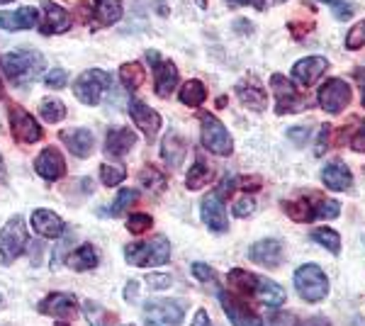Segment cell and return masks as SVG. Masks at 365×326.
Masks as SVG:
<instances>
[{
    "label": "cell",
    "instance_id": "6da1fadb",
    "mask_svg": "<svg viewBox=\"0 0 365 326\" xmlns=\"http://www.w3.org/2000/svg\"><path fill=\"white\" fill-rule=\"evenodd\" d=\"M3 73L17 86H27L39 78V73L44 71V56L37 49H20L13 54H5L0 58Z\"/></svg>",
    "mask_w": 365,
    "mask_h": 326
},
{
    "label": "cell",
    "instance_id": "7a4b0ae2",
    "mask_svg": "<svg viewBox=\"0 0 365 326\" xmlns=\"http://www.w3.org/2000/svg\"><path fill=\"white\" fill-rule=\"evenodd\" d=\"M125 258L129 265L151 268V265H166L170 260V244L166 236H154L149 241H137L125 248Z\"/></svg>",
    "mask_w": 365,
    "mask_h": 326
},
{
    "label": "cell",
    "instance_id": "3957f363",
    "mask_svg": "<svg viewBox=\"0 0 365 326\" xmlns=\"http://www.w3.org/2000/svg\"><path fill=\"white\" fill-rule=\"evenodd\" d=\"M295 290L309 305H319L329 297V277L319 265L304 263L295 270Z\"/></svg>",
    "mask_w": 365,
    "mask_h": 326
},
{
    "label": "cell",
    "instance_id": "277c9868",
    "mask_svg": "<svg viewBox=\"0 0 365 326\" xmlns=\"http://www.w3.org/2000/svg\"><path fill=\"white\" fill-rule=\"evenodd\" d=\"M200 124H202L200 139H202L205 149L210 153H215V156H232L234 139H232V134L227 132L225 124L217 120L215 115H210V112H202V115H200Z\"/></svg>",
    "mask_w": 365,
    "mask_h": 326
},
{
    "label": "cell",
    "instance_id": "5b68a950",
    "mask_svg": "<svg viewBox=\"0 0 365 326\" xmlns=\"http://www.w3.org/2000/svg\"><path fill=\"white\" fill-rule=\"evenodd\" d=\"M27 227H25V219L20 215L10 217L5 222V227L0 229V260L5 265H10L13 260L25 253L27 248Z\"/></svg>",
    "mask_w": 365,
    "mask_h": 326
},
{
    "label": "cell",
    "instance_id": "8992f818",
    "mask_svg": "<svg viewBox=\"0 0 365 326\" xmlns=\"http://www.w3.org/2000/svg\"><path fill=\"white\" fill-rule=\"evenodd\" d=\"M108 88H110V76L103 68H88L76 78L73 96L83 105H88V108H93V105H98L103 100Z\"/></svg>",
    "mask_w": 365,
    "mask_h": 326
},
{
    "label": "cell",
    "instance_id": "52a82bcc",
    "mask_svg": "<svg viewBox=\"0 0 365 326\" xmlns=\"http://www.w3.org/2000/svg\"><path fill=\"white\" fill-rule=\"evenodd\" d=\"M185 317V305L178 300H151L144 307L146 326H180Z\"/></svg>",
    "mask_w": 365,
    "mask_h": 326
},
{
    "label": "cell",
    "instance_id": "ba28073f",
    "mask_svg": "<svg viewBox=\"0 0 365 326\" xmlns=\"http://www.w3.org/2000/svg\"><path fill=\"white\" fill-rule=\"evenodd\" d=\"M317 100H319L324 112H329V115H341V112L351 105L353 88L344 78H329L319 88V96H317Z\"/></svg>",
    "mask_w": 365,
    "mask_h": 326
},
{
    "label": "cell",
    "instance_id": "9c48e42d",
    "mask_svg": "<svg viewBox=\"0 0 365 326\" xmlns=\"http://www.w3.org/2000/svg\"><path fill=\"white\" fill-rule=\"evenodd\" d=\"M146 58H149L151 68H154V93L158 98H168L178 86V68H175L173 61L161 58L158 51H146Z\"/></svg>",
    "mask_w": 365,
    "mask_h": 326
},
{
    "label": "cell",
    "instance_id": "30bf717a",
    "mask_svg": "<svg viewBox=\"0 0 365 326\" xmlns=\"http://www.w3.org/2000/svg\"><path fill=\"white\" fill-rule=\"evenodd\" d=\"M220 305L225 310L227 319L232 322V326H263V319L244 300L227 292V290H220Z\"/></svg>",
    "mask_w": 365,
    "mask_h": 326
},
{
    "label": "cell",
    "instance_id": "8fae6325",
    "mask_svg": "<svg viewBox=\"0 0 365 326\" xmlns=\"http://www.w3.org/2000/svg\"><path fill=\"white\" fill-rule=\"evenodd\" d=\"M270 86H273V93H275V112L278 115H290V112H299L307 108V100L299 98L297 91L292 88V83L285 78V76L275 73L270 78Z\"/></svg>",
    "mask_w": 365,
    "mask_h": 326
},
{
    "label": "cell",
    "instance_id": "7c38bea8",
    "mask_svg": "<svg viewBox=\"0 0 365 326\" xmlns=\"http://www.w3.org/2000/svg\"><path fill=\"white\" fill-rule=\"evenodd\" d=\"M10 129H13L15 141L20 144H37L44 136L39 122L22 108H10Z\"/></svg>",
    "mask_w": 365,
    "mask_h": 326
},
{
    "label": "cell",
    "instance_id": "4fadbf2b",
    "mask_svg": "<svg viewBox=\"0 0 365 326\" xmlns=\"http://www.w3.org/2000/svg\"><path fill=\"white\" fill-rule=\"evenodd\" d=\"M129 117H132V122L137 124V129L144 132V136L149 141L156 139L158 129H161V115H158L156 110H151L146 103H141V100H129Z\"/></svg>",
    "mask_w": 365,
    "mask_h": 326
},
{
    "label": "cell",
    "instance_id": "5bb4252c",
    "mask_svg": "<svg viewBox=\"0 0 365 326\" xmlns=\"http://www.w3.org/2000/svg\"><path fill=\"white\" fill-rule=\"evenodd\" d=\"M327 68H329V61L324 56H304L292 66V83L299 88H309L312 83H317L322 78Z\"/></svg>",
    "mask_w": 365,
    "mask_h": 326
},
{
    "label": "cell",
    "instance_id": "9a60e30c",
    "mask_svg": "<svg viewBox=\"0 0 365 326\" xmlns=\"http://www.w3.org/2000/svg\"><path fill=\"white\" fill-rule=\"evenodd\" d=\"M249 258L253 263L263 265V268H278L285 260V248L278 239H263L249 248Z\"/></svg>",
    "mask_w": 365,
    "mask_h": 326
},
{
    "label": "cell",
    "instance_id": "2e32d148",
    "mask_svg": "<svg viewBox=\"0 0 365 326\" xmlns=\"http://www.w3.org/2000/svg\"><path fill=\"white\" fill-rule=\"evenodd\" d=\"M200 215H202V222L207 224V229L215 231V234H225V231L229 229L227 212H225V200H220L215 193H210L207 198L202 200Z\"/></svg>",
    "mask_w": 365,
    "mask_h": 326
},
{
    "label": "cell",
    "instance_id": "e0dca14e",
    "mask_svg": "<svg viewBox=\"0 0 365 326\" xmlns=\"http://www.w3.org/2000/svg\"><path fill=\"white\" fill-rule=\"evenodd\" d=\"M58 139L66 144V149L78 158H88L96 149V136L91 134V129L86 127H73V129H63L58 134Z\"/></svg>",
    "mask_w": 365,
    "mask_h": 326
},
{
    "label": "cell",
    "instance_id": "ac0fdd59",
    "mask_svg": "<svg viewBox=\"0 0 365 326\" xmlns=\"http://www.w3.org/2000/svg\"><path fill=\"white\" fill-rule=\"evenodd\" d=\"M237 96L241 103L246 105V108L256 110V112H263L268 105V98H266V91H263V86L258 83V78L253 73L244 76L239 83H237Z\"/></svg>",
    "mask_w": 365,
    "mask_h": 326
},
{
    "label": "cell",
    "instance_id": "d6986e66",
    "mask_svg": "<svg viewBox=\"0 0 365 326\" xmlns=\"http://www.w3.org/2000/svg\"><path fill=\"white\" fill-rule=\"evenodd\" d=\"M34 170H37L44 180L54 183L66 173V161H63L61 151L54 149V146H49V149H44L37 156V161H34Z\"/></svg>",
    "mask_w": 365,
    "mask_h": 326
},
{
    "label": "cell",
    "instance_id": "ffe728a7",
    "mask_svg": "<svg viewBox=\"0 0 365 326\" xmlns=\"http://www.w3.org/2000/svg\"><path fill=\"white\" fill-rule=\"evenodd\" d=\"M322 183L334 193H344V190H351L353 185V173L351 168L346 165L344 161H331L324 165L322 170Z\"/></svg>",
    "mask_w": 365,
    "mask_h": 326
},
{
    "label": "cell",
    "instance_id": "44dd1931",
    "mask_svg": "<svg viewBox=\"0 0 365 326\" xmlns=\"http://www.w3.org/2000/svg\"><path fill=\"white\" fill-rule=\"evenodd\" d=\"M76 307H78V300L68 292H54L49 295L42 305H39V312L42 314H49V317H56V319H68L76 314Z\"/></svg>",
    "mask_w": 365,
    "mask_h": 326
},
{
    "label": "cell",
    "instance_id": "7402d4cb",
    "mask_svg": "<svg viewBox=\"0 0 365 326\" xmlns=\"http://www.w3.org/2000/svg\"><path fill=\"white\" fill-rule=\"evenodd\" d=\"M39 22V10L27 5V8L13 10V13H0V27L8 32H17V29H32Z\"/></svg>",
    "mask_w": 365,
    "mask_h": 326
},
{
    "label": "cell",
    "instance_id": "603a6c76",
    "mask_svg": "<svg viewBox=\"0 0 365 326\" xmlns=\"http://www.w3.org/2000/svg\"><path fill=\"white\" fill-rule=\"evenodd\" d=\"M32 229L44 239H58L63 234V219L51 210H34L32 212Z\"/></svg>",
    "mask_w": 365,
    "mask_h": 326
},
{
    "label": "cell",
    "instance_id": "cb8c5ba5",
    "mask_svg": "<svg viewBox=\"0 0 365 326\" xmlns=\"http://www.w3.org/2000/svg\"><path fill=\"white\" fill-rule=\"evenodd\" d=\"M134 144H137V132L127 127H120L108 134V139H105V151H108V156L122 158L125 153L134 149Z\"/></svg>",
    "mask_w": 365,
    "mask_h": 326
},
{
    "label": "cell",
    "instance_id": "d4e9b609",
    "mask_svg": "<svg viewBox=\"0 0 365 326\" xmlns=\"http://www.w3.org/2000/svg\"><path fill=\"white\" fill-rule=\"evenodd\" d=\"M44 5V25H42V32L44 34H61L66 32V29L71 27V15L66 13V10L61 8V5L51 3V0H42Z\"/></svg>",
    "mask_w": 365,
    "mask_h": 326
},
{
    "label": "cell",
    "instance_id": "484cf974",
    "mask_svg": "<svg viewBox=\"0 0 365 326\" xmlns=\"http://www.w3.org/2000/svg\"><path fill=\"white\" fill-rule=\"evenodd\" d=\"M185 153H187V144L178 132H168L166 136H163L161 158L170 165V168H178V165L182 163V158H185Z\"/></svg>",
    "mask_w": 365,
    "mask_h": 326
},
{
    "label": "cell",
    "instance_id": "4316f807",
    "mask_svg": "<svg viewBox=\"0 0 365 326\" xmlns=\"http://www.w3.org/2000/svg\"><path fill=\"white\" fill-rule=\"evenodd\" d=\"M317 203L312 200H292V203H282V212L292 219V222H312V219H319L317 217V210H319V195H317Z\"/></svg>",
    "mask_w": 365,
    "mask_h": 326
},
{
    "label": "cell",
    "instance_id": "83f0119b",
    "mask_svg": "<svg viewBox=\"0 0 365 326\" xmlns=\"http://www.w3.org/2000/svg\"><path fill=\"white\" fill-rule=\"evenodd\" d=\"M253 297L261 300L263 305H268V307H280L282 302H285L287 292H285V287L278 285V282L268 280V277H261V280H258V287H256V295H253Z\"/></svg>",
    "mask_w": 365,
    "mask_h": 326
},
{
    "label": "cell",
    "instance_id": "f1b7e54d",
    "mask_svg": "<svg viewBox=\"0 0 365 326\" xmlns=\"http://www.w3.org/2000/svg\"><path fill=\"white\" fill-rule=\"evenodd\" d=\"M96 20L100 22L103 27H110L115 25L117 20L122 17V0H96Z\"/></svg>",
    "mask_w": 365,
    "mask_h": 326
},
{
    "label": "cell",
    "instance_id": "f546056e",
    "mask_svg": "<svg viewBox=\"0 0 365 326\" xmlns=\"http://www.w3.org/2000/svg\"><path fill=\"white\" fill-rule=\"evenodd\" d=\"M178 100L182 105H187V108H197V105H202L205 100H207V88L200 81H187L180 86Z\"/></svg>",
    "mask_w": 365,
    "mask_h": 326
},
{
    "label": "cell",
    "instance_id": "4dcf8cb0",
    "mask_svg": "<svg viewBox=\"0 0 365 326\" xmlns=\"http://www.w3.org/2000/svg\"><path fill=\"white\" fill-rule=\"evenodd\" d=\"M258 280H261V275H253V272L241 270V268L229 272V282H232V287L237 290L239 295H249V297L256 295Z\"/></svg>",
    "mask_w": 365,
    "mask_h": 326
},
{
    "label": "cell",
    "instance_id": "1f68e13d",
    "mask_svg": "<svg viewBox=\"0 0 365 326\" xmlns=\"http://www.w3.org/2000/svg\"><path fill=\"white\" fill-rule=\"evenodd\" d=\"M68 265L73 270L83 272V270H93L98 265V253L96 248H93L91 244H83L81 248H76L73 253L68 256Z\"/></svg>",
    "mask_w": 365,
    "mask_h": 326
},
{
    "label": "cell",
    "instance_id": "d6a6232c",
    "mask_svg": "<svg viewBox=\"0 0 365 326\" xmlns=\"http://www.w3.org/2000/svg\"><path fill=\"white\" fill-rule=\"evenodd\" d=\"M312 241H317L322 248H327L329 253H334V256H339L341 253V236L339 231H334L331 227H319L312 231Z\"/></svg>",
    "mask_w": 365,
    "mask_h": 326
},
{
    "label": "cell",
    "instance_id": "836d02e7",
    "mask_svg": "<svg viewBox=\"0 0 365 326\" xmlns=\"http://www.w3.org/2000/svg\"><path fill=\"white\" fill-rule=\"evenodd\" d=\"M212 168L205 161H195L190 170H187V178H185V185L187 190H200V188H205L207 183L212 180Z\"/></svg>",
    "mask_w": 365,
    "mask_h": 326
},
{
    "label": "cell",
    "instance_id": "e575fe53",
    "mask_svg": "<svg viewBox=\"0 0 365 326\" xmlns=\"http://www.w3.org/2000/svg\"><path fill=\"white\" fill-rule=\"evenodd\" d=\"M39 115H42L44 122L49 124H56L66 117V105L61 100H54V98H44L42 105H39Z\"/></svg>",
    "mask_w": 365,
    "mask_h": 326
},
{
    "label": "cell",
    "instance_id": "d590c367",
    "mask_svg": "<svg viewBox=\"0 0 365 326\" xmlns=\"http://www.w3.org/2000/svg\"><path fill=\"white\" fill-rule=\"evenodd\" d=\"M120 81L125 83L127 91H139L141 83H144V68H141L139 63L129 61L120 68Z\"/></svg>",
    "mask_w": 365,
    "mask_h": 326
},
{
    "label": "cell",
    "instance_id": "8d00e7d4",
    "mask_svg": "<svg viewBox=\"0 0 365 326\" xmlns=\"http://www.w3.org/2000/svg\"><path fill=\"white\" fill-rule=\"evenodd\" d=\"M125 178H127V170L122 163H103L100 165V180H103L108 188L120 185Z\"/></svg>",
    "mask_w": 365,
    "mask_h": 326
},
{
    "label": "cell",
    "instance_id": "74e56055",
    "mask_svg": "<svg viewBox=\"0 0 365 326\" xmlns=\"http://www.w3.org/2000/svg\"><path fill=\"white\" fill-rule=\"evenodd\" d=\"M83 310L91 326H113V314L105 310V307L96 305V302H86Z\"/></svg>",
    "mask_w": 365,
    "mask_h": 326
},
{
    "label": "cell",
    "instance_id": "f35d334b",
    "mask_svg": "<svg viewBox=\"0 0 365 326\" xmlns=\"http://www.w3.org/2000/svg\"><path fill=\"white\" fill-rule=\"evenodd\" d=\"M139 193L132 190V188H122L120 193H117V198L113 200V207H110V215H122V212L127 210L132 203H137Z\"/></svg>",
    "mask_w": 365,
    "mask_h": 326
},
{
    "label": "cell",
    "instance_id": "ab89813d",
    "mask_svg": "<svg viewBox=\"0 0 365 326\" xmlns=\"http://www.w3.org/2000/svg\"><path fill=\"white\" fill-rule=\"evenodd\" d=\"M151 227H154V219H151L149 215H144V212H137V215H129L127 219V229L132 231V234H144V231H149Z\"/></svg>",
    "mask_w": 365,
    "mask_h": 326
},
{
    "label": "cell",
    "instance_id": "60d3db41",
    "mask_svg": "<svg viewBox=\"0 0 365 326\" xmlns=\"http://www.w3.org/2000/svg\"><path fill=\"white\" fill-rule=\"evenodd\" d=\"M365 46V20L358 22L356 27L349 29V34H346V49L351 51H358Z\"/></svg>",
    "mask_w": 365,
    "mask_h": 326
},
{
    "label": "cell",
    "instance_id": "b9f144b4",
    "mask_svg": "<svg viewBox=\"0 0 365 326\" xmlns=\"http://www.w3.org/2000/svg\"><path fill=\"white\" fill-rule=\"evenodd\" d=\"M141 183H144L146 188H149V190H163V175L158 173V170L154 168V165H146L144 170H141Z\"/></svg>",
    "mask_w": 365,
    "mask_h": 326
},
{
    "label": "cell",
    "instance_id": "7bdbcfd3",
    "mask_svg": "<svg viewBox=\"0 0 365 326\" xmlns=\"http://www.w3.org/2000/svg\"><path fill=\"white\" fill-rule=\"evenodd\" d=\"M322 3L331 5V10H334V15H336V20H351L353 10H356L349 3V0H322Z\"/></svg>",
    "mask_w": 365,
    "mask_h": 326
},
{
    "label": "cell",
    "instance_id": "ee69618b",
    "mask_svg": "<svg viewBox=\"0 0 365 326\" xmlns=\"http://www.w3.org/2000/svg\"><path fill=\"white\" fill-rule=\"evenodd\" d=\"M339 212H341V205L336 200H327V198L319 200V210H317V217L319 219H334V217H339Z\"/></svg>",
    "mask_w": 365,
    "mask_h": 326
},
{
    "label": "cell",
    "instance_id": "f6af8a7d",
    "mask_svg": "<svg viewBox=\"0 0 365 326\" xmlns=\"http://www.w3.org/2000/svg\"><path fill=\"white\" fill-rule=\"evenodd\" d=\"M66 81H68V73L63 68H51L49 73H46V78H44L46 88H54V91L66 86Z\"/></svg>",
    "mask_w": 365,
    "mask_h": 326
},
{
    "label": "cell",
    "instance_id": "bcb514c9",
    "mask_svg": "<svg viewBox=\"0 0 365 326\" xmlns=\"http://www.w3.org/2000/svg\"><path fill=\"white\" fill-rule=\"evenodd\" d=\"M192 275L197 277L200 282H212V280H217V272L215 268H210L207 263H192Z\"/></svg>",
    "mask_w": 365,
    "mask_h": 326
},
{
    "label": "cell",
    "instance_id": "7dc6e473",
    "mask_svg": "<svg viewBox=\"0 0 365 326\" xmlns=\"http://www.w3.org/2000/svg\"><path fill=\"white\" fill-rule=\"evenodd\" d=\"M256 210V203H253L251 198H244V200H237V203L232 205V212H234V217H249L251 212Z\"/></svg>",
    "mask_w": 365,
    "mask_h": 326
},
{
    "label": "cell",
    "instance_id": "c3c4849f",
    "mask_svg": "<svg viewBox=\"0 0 365 326\" xmlns=\"http://www.w3.org/2000/svg\"><path fill=\"white\" fill-rule=\"evenodd\" d=\"M309 134H312L309 127H292V129H287V139H292V144H297V146L307 144Z\"/></svg>",
    "mask_w": 365,
    "mask_h": 326
},
{
    "label": "cell",
    "instance_id": "681fc988",
    "mask_svg": "<svg viewBox=\"0 0 365 326\" xmlns=\"http://www.w3.org/2000/svg\"><path fill=\"white\" fill-rule=\"evenodd\" d=\"M329 134H331V127L324 124L322 132H319V141H317V156H324V151L329 149Z\"/></svg>",
    "mask_w": 365,
    "mask_h": 326
},
{
    "label": "cell",
    "instance_id": "f907efd6",
    "mask_svg": "<svg viewBox=\"0 0 365 326\" xmlns=\"http://www.w3.org/2000/svg\"><path fill=\"white\" fill-rule=\"evenodd\" d=\"M295 317H292L290 312H280V314H275L273 319H270V326H295Z\"/></svg>",
    "mask_w": 365,
    "mask_h": 326
},
{
    "label": "cell",
    "instance_id": "816d5d0a",
    "mask_svg": "<svg viewBox=\"0 0 365 326\" xmlns=\"http://www.w3.org/2000/svg\"><path fill=\"white\" fill-rule=\"evenodd\" d=\"M146 280H149V285L154 287V290L170 287V275H149Z\"/></svg>",
    "mask_w": 365,
    "mask_h": 326
},
{
    "label": "cell",
    "instance_id": "f5cc1de1",
    "mask_svg": "<svg viewBox=\"0 0 365 326\" xmlns=\"http://www.w3.org/2000/svg\"><path fill=\"white\" fill-rule=\"evenodd\" d=\"M295 326H331V322H329L327 317H309V319H304V322H299Z\"/></svg>",
    "mask_w": 365,
    "mask_h": 326
},
{
    "label": "cell",
    "instance_id": "db71d44e",
    "mask_svg": "<svg viewBox=\"0 0 365 326\" xmlns=\"http://www.w3.org/2000/svg\"><path fill=\"white\" fill-rule=\"evenodd\" d=\"M229 3H234V5H253V8H258V10H266V0H229Z\"/></svg>",
    "mask_w": 365,
    "mask_h": 326
},
{
    "label": "cell",
    "instance_id": "11a10c76",
    "mask_svg": "<svg viewBox=\"0 0 365 326\" xmlns=\"http://www.w3.org/2000/svg\"><path fill=\"white\" fill-rule=\"evenodd\" d=\"M192 326H210L207 312H205V310H197V312H195V319H192Z\"/></svg>",
    "mask_w": 365,
    "mask_h": 326
},
{
    "label": "cell",
    "instance_id": "9f6ffc18",
    "mask_svg": "<svg viewBox=\"0 0 365 326\" xmlns=\"http://www.w3.org/2000/svg\"><path fill=\"white\" fill-rule=\"evenodd\" d=\"M139 292V285H137V282H129V285H127V292H125V297H127V302H134V295H137Z\"/></svg>",
    "mask_w": 365,
    "mask_h": 326
},
{
    "label": "cell",
    "instance_id": "6f0895ef",
    "mask_svg": "<svg viewBox=\"0 0 365 326\" xmlns=\"http://www.w3.org/2000/svg\"><path fill=\"white\" fill-rule=\"evenodd\" d=\"M197 5L200 8H207V0H197Z\"/></svg>",
    "mask_w": 365,
    "mask_h": 326
},
{
    "label": "cell",
    "instance_id": "680465c9",
    "mask_svg": "<svg viewBox=\"0 0 365 326\" xmlns=\"http://www.w3.org/2000/svg\"><path fill=\"white\" fill-rule=\"evenodd\" d=\"M8 3H15V0H0V5H8Z\"/></svg>",
    "mask_w": 365,
    "mask_h": 326
},
{
    "label": "cell",
    "instance_id": "91938a15",
    "mask_svg": "<svg viewBox=\"0 0 365 326\" xmlns=\"http://www.w3.org/2000/svg\"><path fill=\"white\" fill-rule=\"evenodd\" d=\"M363 105H365V98H363Z\"/></svg>",
    "mask_w": 365,
    "mask_h": 326
}]
</instances>
